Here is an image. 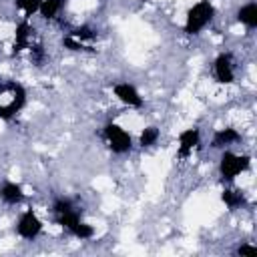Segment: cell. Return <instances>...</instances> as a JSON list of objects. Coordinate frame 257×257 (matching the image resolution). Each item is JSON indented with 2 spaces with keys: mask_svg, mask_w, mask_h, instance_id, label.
Listing matches in <instances>:
<instances>
[{
  "mask_svg": "<svg viewBox=\"0 0 257 257\" xmlns=\"http://www.w3.org/2000/svg\"><path fill=\"white\" fill-rule=\"evenodd\" d=\"M213 4L209 0H201L197 2L189 14H187V22H185V30L189 34H199L211 20H213Z\"/></svg>",
  "mask_w": 257,
  "mask_h": 257,
  "instance_id": "1",
  "label": "cell"
},
{
  "mask_svg": "<svg viewBox=\"0 0 257 257\" xmlns=\"http://www.w3.org/2000/svg\"><path fill=\"white\" fill-rule=\"evenodd\" d=\"M104 139H106L108 147L112 149V153H126V151H131V147H133L131 135H128L124 128L116 126V124H106V128H104Z\"/></svg>",
  "mask_w": 257,
  "mask_h": 257,
  "instance_id": "3",
  "label": "cell"
},
{
  "mask_svg": "<svg viewBox=\"0 0 257 257\" xmlns=\"http://www.w3.org/2000/svg\"><path fill=\"white\" fill-rule=\"evenodd\" d=\"M213 70H215V76H217L219 82H225V84L227 82H233V78H235V62H233V56L231 54L217 56Z\"/></svg>",
  "mask_w": 257,
  "mask_h": 257,
  "instance_id": "5",
  "label": "cell"
},
{
  "mask_svg": "<svg viewBox=\"0 0 257 257\" xmlns=\"http://www.w3.org/2000/svg\"><path fill=\"white\" fill-rule=\"evenodd\" d=\"M16 231H18V235L22 239H28V241L30 239H36L40 235V231H42V221L36 217V213L26 211V213L20 215L18 225H16Z\"/></svg>",
  "mask_w": 257,
  "mask_h": 257,
  "instance_id": "4",
  "label": "cell"
},
{
  "mask_svg": "<svg viewBox=\"0 0 257 257\" xmlns=\"http://www.w3.org/2000/svg\"><path fill=\"white\" fill-rule=\"evenodd\" d=\"M197 145H199V128H187L181 133V137H179V153L181 155L193 153V149Z\"/></svg>",
  "mask_w": 257,
  "mask_h": 257,
  "instance_id": "8",
  "label": "cell"
},
{
  "mask_svg": "<svg viewBox=\"0 0 257 257\" xmlns=\"http://www.w3.org/2000/svg\"><path fill=\"white\" fill-rule=\"evenodd\" d=\"M237 18L247 28H255L257 26V6H255V2H249V4L241 6L239 12H237Z\"/></svg>",
  "mask_w": 257,
  "mask_h": 257,
  "instance_id": "10",
  "label": "cell"
},
{
  "mask_svg": "<svg viewBox=\"0 0 257 257\" xmlns=\"http://www.w3.org/2000/svg\"><path fill=\"white\" fill-rule=\"evenodd\" d=\"M22 187L18 183H12V181H4L0 185V199L6 203V205H18L22 201Z\"/></svg>",
  "mask_w": 257,
  "mask_h": 257,
  "instance_id": "7",
  "label": "cell"
},
{
  "mask_svg": "<svg viewBox=\"0 0 257 257\" xmlns=\"http://www.w3.org/2000/svg\"><path fill=\"white\" fill-rule=\"evenodd\" d=\"M114 94H116V98H118L122 104H126V106H141V104H143V98H141L139 90H137L133 84H128V82H118V84H114Z\"/></svg>",
  "mask_w": 257,
  "mask_h": 257,
  "instance_id": "6",
  "label": "cell"
},
{
  "mask_svg": "<svg viewBox=\"0 0 257 257\" xmlns=\"http://www.w3.org/2000/svg\"><path fill=\"white\" fill-rule=\"evenodd\" d=\"M40 2H42V0H16V8L22 10L26 16H30V14L38 12Z\"/></svg>",
  "mask_w": 257,
  "mask_h": 257,
  "instance_id": "15",
  "label": "cell"
},
{
  "mask_svg": "<svg viewBox=\"0 0 257 257\" xmlns=\"http://www.w3.org/2000/svg\"><path fill=\"white\" fill-rule=\"evenodd\" d=\"M223 201H225V205L229 209H237V207L243 205V193H239V191H225L223 193Z\"/></svg>",
  "mask_w": 257,
  "mask_h": 257,
  "instance_id": "13",
  "label": "cell"
},
{
  "mask_svg": "<svg viewBox=\"0 0 257 257\" xmlns=\"http://www.w3.org/2000/svg\"><path fill=\"white\" fill-rule=\"evenodd\" d=\"M241 139V135L235 128H221L213 137V147H231Z\"/></svg>",
  "mask_w": 257,
  "mask_h": 257,
  "instance_id": "9",
  "label": "cell"
},
{
  "mask_svg": "<svg viewBox=\"0 0 257 257\" xmlns=\"http://www.w3.org/2000/svg\"><path fill=\"white\" fill-rule=\"evenodd\" d=\"M62 6H64V0H42L38 12H40L44 18H56V16L60 14Z\"/></svg>",
  "mask_w": 257,
  "mask_h": 257,
  "instance_id": "11",
  "label": "cell"
},
{
  "mask_svg": "<svg viewBox=\"0 0 257 257\" xmlns=\"http://www.w3.org/2000/svg\"><path fill=\"white\" fill-rule=\"evenodd\" d=\"M249 167V157L247 155H237L233 151H225L221 155V163H219V171L221 177L227 181H233L235 177H239L241 173H245Z\"/></svg>",
  "mask_w": 257,
  "mask_h": 257,
  "instance_id": "2",
  "label": "cell"
},
{
  "mask_svg": "<svg viewBox=\"0 0 257 257\" xmlns=\"http://www.w3.org/2000/svg\"><path fill=\"white\" fill-rule=\"evenodd\" d=\"M70 233H72L74 237H78V239H90V237H92V233H94V229H92L90 225H86V223L78 221V223L70 229Z\"/></svg>",
  "mask_w": 257,
  "mask_h": 257,
  "instance_id": "14",
  "label": "cell"
},
{
  "mask_svg": "<svg viewBox=\"0 0 257 257\" xmlns=\"http://www.w3.org/2000/svg\"><path fill=\"white\" fill-rule=\"evenodd\" d=\"M239 253H241V255H255V253H257V249H255V247H247V245H245V247H239Z\"/></svg>",
  "mask_w": 257,
  "mask_h": 257,
  "instance_id": "16",
  "label": "cell"
},
{
  "mask_svg": "<svg viewBox=\"0 0 257 257\" xmlns=\"http://www.w3.org/2000/svg\"><path fill=\"white\" fill-rule=\"evenodd\" d=\"M157 141H159V128H157V126H147V128L141 133L139 145H141V147H153V145H157Z\"/></svg>",
  "mask_w": 257,
  "mask_h": 257,
  "instance_id": "12",
  "label": "cell"
}]
</instances>
